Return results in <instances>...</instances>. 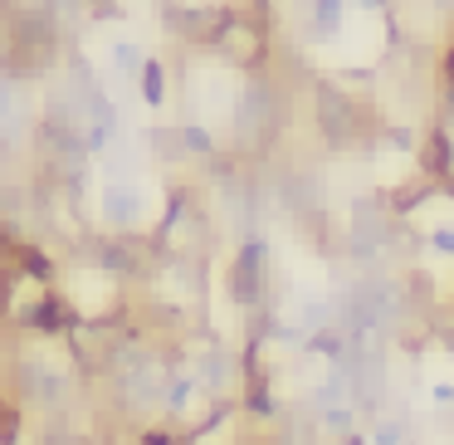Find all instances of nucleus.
<instances>
[{
    "instance_id": "nucleus-1",
    "label": "nucleus",
    "mask_w": 454,
    "mask_h": 445,
    "mask_svg": "<svg viewBox=\"0 0 454 445\" xmlns=\"http://www.w3.org/2000/svg\"><path fill=\"white\" fill-rule=\"evenodd\" d=\"M313 118L323 132L327 147L347 152V147H366V142L381 138V113H372L366 103H356L347 89H337L333 79L313 83Z\"/></svg>"
},
{
    "instance_id": "nucleus-2",
    "label": "nucleus",
    "mask_w": 454,
    "mask_h": 445,
    "mask_svg": "<svg viewBox=\"0 0 454 445\" xmlns=\"http://www.w3.org/2000/svg\"><path fill=\"white\" fill-rule=\"evenodd\" d=\"M288 123V89L274 79V69L264 74H249L245 93H239V108H235V138L245 152H264L269 142L284 132Z\"/></svg>"
},
{
    "instance_id": "nucleus-3",
    "label": "nucleus",
    "mask_w": 454,
    "mask_h": 445,
    "mask_svg": "<svg viewBox=\"0 0 454 445\" xmlns=\"http://www.w3.org/2000/svg\"><path fill=\"white\" fill-rule=\"evenodd\" d=\"M225 294L235 308H245V314H254V308L269 304V245L264 240L249 235L245 245L235 250V259H230L225 269Z\"/></svg>"
},
{
    "instance_id": "nucleus-4",
    "label": "nucleus",
    "mask_w": 454,
    "mask_h": 445,
    "mask_svg": "<svg viewBox=\"0 0 454 445\" xmlns=\"http://www.w3.org/2000/svg\"><path fill=\"white\" fill-rule=\"evenodd\" d=\"M220 60L235 64L245 74H264L269 69V54H274V40H269V25H259L254 15H235L220 35Z\"/></svg>"
},
{
    "instance_id": "nucleus-5",
    "label": "nucleus",
    "mask_w": 454,
    "mask_h": 445,
    "mask_svg": "<svg viewBox=\"0 0 454 445\" xmlns=\"http://www.w3.org/2000/svg\"><path fill=\"white\" fill-rule=\"evenodd\" d=\"M230 20H235L230 5H181V11H167L171 35H181L186 44H206V50L220 44V35H225Z\"/></svg>"
},
{
    "instance_id": "nucleus-6",
    "label": "nucleus",
    "mask_w": 454,
    "mask_h": 445,
    "mask_svg": "<svg viewBox=\"0 0 454 445\" xmlns=\"http://www.w3.org/2000/svg\"><path fill=\"white\" fill-rule=\"evenodd\" d=\"M196 382L206 386L210 396H230L239 386V353H230L220 338H210L206 343V353H200V372H196Z\"/></svg>"
},
{
    "instance_id": "nucleus-7",
    "label": "nucleus",
    "mask_w": 454,
    "mask_h": 445,
    "mask_svg": "<svg viewBox=\"0 0 454 445\" xmlns=\"http://www.w3.org/2000/svg\"><path fill=\"white\" fill-rule=\"evenodd\" d=\"M415 167H420V177H430L434 187H450V181H454V138H450V128H430V132H425Z\"/></svg>"
},
{
    "instance_id": "nucleus-8",
    "label": "nucleus",
    "mask_w": 454,
    "mask_h": 445,
    "mask_svg": "<svg viewBox=\"0 0 454 445\" xmlns=\"http://www.w3.org/2000/svg\"><path fill=\"white\" fill-rule=\"evenodd\" d=\"M137 211H142V201H137V191H132V187H103L98 216H103V226H113V235H132Z\"/></svg>"
},
{
    "instance_id": "nucleus-9",
    "label": "nucleus",
    "mask_w": 454,
    "mask_h": 445,
    "mask_svg": "<svg viewBox=\"0 0 454 445\" xmlns=\"http://www.w3.org/2000/svg\"><path fill=\"white\" fill-rule=\"evenodd\" d=\"M434 191H440V187H434L430 177H411V181H401V187H395L391 196H386V206H391V216H395V220H401V216H411L415 206H425V201H430Z\"/></svg>"
},
{
    "instance_id": "nucleus-10",
    "label": "nucleus",
    "mask_w": 454,
    "mask_h": 445,
    "mask_svg": "<svg viewBox=\"0 0 454 445\" xmlns=\"http://www.w3.org/2000/svg\"><path fill=\"white\" fill-rule=\"evenodd\" d=\"M25 435V401L0 382V445H20Z\"/></svg>"
},
{
    "instance_id": "nucleus-11",
    "label": "nucleus",
    "mask_w": 454,
    "mask_h": 445,
    "mask_svg": "<svg viewBox=\"0 0 454 445\" xmlns=\"http://www.w3.org/2000/svg\"><path fill=\"white\" fill-rule=\"evenodd\" d=\"M405 435H411V425H405V416H372V431H366V445H405Z\"/></svg>"
},
{
    "instance_id": "nucleus-12",
    "label": "nucleus",
    "mask_w": 454,
    "mask_h": 445,
    "mask_svg": "<svg viewBox=\"0 0 454 445\" xmlns=\"http://www.w3.org/2000/svg\"><path fill=\"white\" fill-rule=\"evenodd\" d=\"M137 83H142V103H147V108H161V103H167V74H161L157 60L142 64Z\"/></svg>"
},
{
    "instance_id": "nucleus-13",
    "label": "nucleus",
    "mask_w": 454,
    "mask_h": 445,
    "mask_svg": "<svg viewBox=\"0 0 454 445\" xmlns=\"http://www.w3.org/2000/svg\"><path fill=\"white\" fill-rule=\"evenodd\" d=\"M342 30V0H313V35H337Z\"/></svg>"
},
{
    "instance_id": "nucleus-14",
    "label": "nucleus",
    "mask_w": 454,
    "mask_h": 445,
    "mask_svg": "<svg viewBox=\"0 0 454 445\" xmlns=\"http://www.w3.org/2000/svg\"><path fill=\"white\" fill-rule=\"evenodd\" d=\"M317 421H323V431L327 435H352L356 431V406H327V411H317Z\"/></svg>"
},
{
    "instance_id": "nucleus-15",
    "label": "nucleus",
    "mask_w": 454,
    "mask_h": 445,
    "mask_svg": "<svg viewBox=\"0 0 454 445\" xmlns=\"http://www.w3.org/2000/svg\"><path fill=\"white\" fill-rule=\"evenodd\" d=\"M181 147L196 152V157H215V138H210L200 123H186V128H181Z\"/></svg>"
},
{
    "instance_id": "nucleus-16",
    "label": "nucleus",
    "mask_w": 454,
    "mask_h": 445,
    "mask_svg": "<svg viewBox=\"0 0 454 445\" xmlns=\"http://www.w3.org/2000/svg\"><path fill=\"white\" fill-rule=\"evenodd\" d=\"M186 396H191V377H171V382H167V396H161V411H167V416H181V411H186Z\"/></svg>"
},
{
    "instance_id": "nucleus-17",
    "label": "nucleus",
    "mask_w": 454,
    "mask_h": 445,
    "mask_svg": "<svg viewBox=\"0 0 454 445\" xmlns=\"http://www.w3.org/2000/svg\"><path fill=\"white\" fill-rule=\"evenodd\" d=\"M113 54H118V64H122V69H128V74H142V64H147V60H142V54H137V50H132V44H118V50H113Z\"/></svg>"
},
{
    "instance_id": "nucleus-18",
    "label": "nucleus",
    "mask_w": 454,
    "mask_h": 445,
    "mask_svg": "<svg viewBox=\"0 0 454 445\" xmlns=\"http://www.w3.org/2000/svg\"><path fill=\"white\" fill-rule=\"evenodd\" d=\"M430 245L440 250V255H450V259H454V226H440V230H430Z\"/></svg>"
},
{
    "instance_id": "nucleus-19",
    "label": "nucleus",
    "mask_w": 454,
    "mask_h": 445,
    "mask_svg": "<svg viewBox=\"0 0 454 445\" xmlns=\"http://www.w3.org/2000/svg\"><path fill=\"white\" fill-rule=\"evenodd\" d=\"M440 74H444V83H454V40L444 44V60H440Z\"/></svg>"
},
{
    "instance_id": "nucleus-20",
    "label": "nucleus",
    "mask_w": 454,
    "mask_h": 445,
    "mask_svg": "<svg viewBox=\"0 0 454 445\" xmlns=\"http://www.w3.org/2000/svg\"><path fill=\"white\" fill-rule=\"evenodd\" d=\"M89 5H93L98 15H118V0H89Z\"/></svg>"
},
{
    "instance_id": "nucleus-21",
    "label": "nucleus",
    "mask_w": 454,
    "mask_h": 445,
    "mask_svg": "<svg viewBox=\"0 0 454 445\" xmlns=\"http://www.w3.org/2000/svg\"><path fill=\"white\" fill-rule=\"evenodd\" d=\"M337 445H366V435H356V431H352V435H342Z\"/></svg>"
}]
</instances>
